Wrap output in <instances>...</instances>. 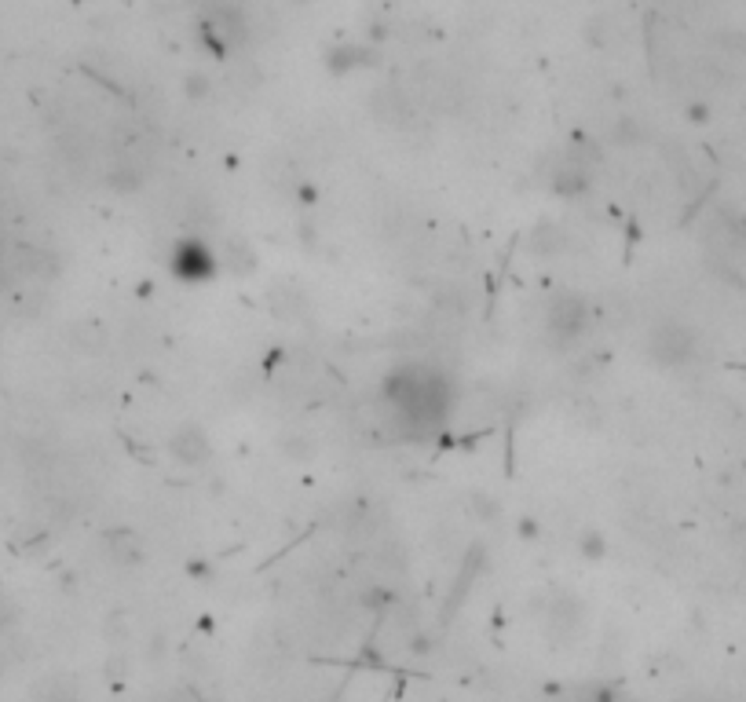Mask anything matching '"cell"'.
Here are the masks:
<instances>
[{
	"instance_id": "6da1fadb",
	"label": "cell",
	"mask_w": 746,
	"mask_h": 702,
	"mask_svg": "<svg viewBox=\"0 0 746 702\" xmlns=\"http://www.w3.org/2000/svg\"><path fill=\"white\" fill-rule=\"evenodd\" d=\"M381 395L399 417V429L406 436H418L432 432L443 420L450 406V381L425 363H402L381 381Z\"/></svg>"
},
{
	"instance_id": "7a4b0ae2",
	"label": "cell",
	"mask_w": 746,
	"mask_h": 702,
	"mask_svg": "<svg viewBox=\"0 0 746 702\" xmlns=\"http://www.w3.org/2000/svg\"><path fill=\"white\" fill-rule=\"evenodd\" d=\"M589 326H593V311H589V300L582 293L560 290L546 300V340L557 351H571L575 344H582Z\"/></svg>"
},
{
	"instance_id": "3957f363",
	"label": "cell",
	"mask_w": 746,
	"mask_h": 702,
	"mask_svg": "<svg viewBox=\"0 0 746 702\" xmlns=\"http://www.w3.org/2000/svg\"><path fill=\"white\" fill-rule=\"evenodd\" d=\"M644 351L648 359L659 366V370H681L695 359L699 351V333L681 322V319H659L651 329H648V340H644Z\"/></svg>"
},
{
	"instance_id": "277c9868",
	"label": "cell",
	"mask_w": 746,
	"mask_h": 702,
	"mask_svg": "<svg viewBox=\"0 0 746 702\" xmlns=\"http://www.w3.org/2000/svg\"><path fill=\"white\" fill-rule=\"evenodd\" d=\"M169 271L180 278V282H209V278H216L220 274V260H216V253L209 249V242L206 238H194V235H187V238H176L172 242V249H169Z\"/></svg>"
},
{
	"instance_id": "5b68a950",
	"label": "cell",
	"mask_w": 746,
	"mask_h": 702,
	"mask_svg": "<svg viewBox=\"0 0 746 702\" xmlns=\"http://www.w3.org/2000/svg\"><path fill=\"white\" fill-rule=\"evenodd\" d=\"M169 454H172L180 465L198 468V465H206V461L213 457V439H209V432L201 429V425H183V429L172 432Z\"/></svg>"
},
{
	"instance_id": "8992f818",
	"label": "cell",
	"mask_w": 746,
	"mask_h": 702,
	"mask_svg": "<svg viewBox=\"0 0 746 702\" xmlns=\"http://www.w3.org/2000/svg\"><path fill=\"white\" fill-rule=\"evenodd\" d=\"M549 187H553V194L557 198H564V201H575V198H585L589 194V187H593V176H589V165H578V162H564L553 176H549Z\"/></svg>"
},
{
	"instance_id": "52a82bcc",
	"label": "cell",
	"mask_w": 746,
	"mask_h": 702,
	"mask_svg": "<svg viewBox=\"0 0 746 702\" xmlns=\"http://www.w3.org/2000/svg\"><path fill=\"white\" fill-rule=\"evenodd\" d=\"M103 541H106V552H110L114 564H121V568L143 564V541L132 527H114V531H106Z\"/></svg>"
},
{
	"instance_id": "ba28073f",
	"label": "cell",
	"mask_w": 746,
	"mask_h": 702,
	"mask_svg": "<svg viewBox=\"0 0 746 702\" xmlns=\"http://www.w3.org/2000/svg\"><path fill=\"white\" fill-rule=\"evenodd\" d=\"M377 55L363 44H336L326 51V66L333 69V74H352V69H363V66H373Z\"/></svg>"
},
{
	"instance_id": "9c48e42d",
	"label": "cell",
	"mask_w": 746,
	"mask_h": 702,
	"mask_svg": "<svg viewBox=\"0 0 746 702\" xmlns=\"http://www.w3.org/2000/svg\"><path fill=\"white\" fill-rule=\"evenodd\" d=\"M564 245H567L564 227H560V224H549V220H541V224L534 227V235H530V249H534L538 256H557Z\"/></svg>"
},
{
	"instance_id": "30bf717a",
	"label": "cell",
	"mask_w": 746,
	"mask_h": 702,
	"mask_svg": "<svg viewBox=\"0 0 746 702\" xmlns=\"http://www.w3.org/2000/svg\"><path fill=\"white\" fill-rule=\"evenodd\" d=\"M106 183H110V190H117V194H135V190L143 187V176H140V169H132V165H117Z\"/></svg>"
},
{
	"instance_id": "8fae6325",
	"label": "cell",
	"mask_w": 746,
	"mask_h": 702,
	"mask_svg": "<svg viewBox=\"0 0 746 702\" xmlns=\"http://www.w3.org/2000/svg\"><path fill=\"white\" fill-rule=\"evenodd\" d=\"M578 552H582L585 559H603V556H607V538H603L596 527H585V531L578 534Z\"/></svg>"
},
{
	"instance_id": "7c38bea8",
	"label": "cell",
	"mask_w": 746,
	"mask_h": 702,
	"mask_svg": "<svg viewBox=\"0 0 746 702\" xmlns=\"http://www.w3.org/2000/svg\"><path fill=\"white\" fill-rule=\"evenodd\" d=\"M282 454H290V457L304 461V457H311V454H315V443H311L308 436H297V432H290V436H282Z\"/></svg>"
},
{
	"instance_id": "4fadbf2b",
	"label": "cell",
	"mask_w": 746,
	"mask_h": 702,
	"mask_svg": "<svg viewBox=\"0 0 746 702\" xmlns=\"http://www.w3.org/2000/svg\"><path fill=\"white\" fill-rule=\"evenodd\" d=\"M644 139V132H640V125L633 121V117H622L619 125H615V143L619 147H637Z\"/></svg>"
},
{
	"instance_id": "5bb4252c",
	"label": "cell",
	"mask_w": 746,
	"mask_h": 702,
	"mask_svg": "<svg viewBox=\"0 0 746 702\" xmlns=\"http://www.w3.org/2000/svg\"><path fill=\"white\" fill-rule=\"evenodd\" d=\"M187 96H190V99H206V96H209V78L190 74V78H187Z\"/></svg>"
},
{
	"instance_id": "9a60e30c",
	"label": "cell",
	"mask_w": 746,
	"mask_h": 702,
	"mask_svg": "<svg viewBox=\"0 0 746 702\" xmlns=\"http://www.w3.org/2000/svg\"><path fill=\"white\" fill-rule=\"evenodd\" d=\"M472 509H476V516H480V520L498 516V502H487V494H476V498H472Z\"/></svg>"
},
{
	"instance_id": "2e32d148",
	"label": "cell",
	"mask_w": 746,
	"mask_h": 702,
	"mask_svg": "<svg viewBox=\"0 0 746 702\" xmlns=\"http://www.w3.org/2000/svg\"><path fill=\"white\" fill-rule=\"evenodd\" d=\"M15 618H19V607H15V604H12L5 593H0V629H8Z\"/></svg>"
},
{
	"instance_id": "e0dca14e",
	"label": "cell",
	"mask_w": 746,
	"mask_h": 702,
	"mask_svg": "<svg viewBox=\"0 0 746 702\" xmlns=\"http://www.w3.org/2000/svg\"><path fill=\"white\" fill-rule=\"evenodd\" d=\"M516 534H520L523 541H534V538H541V527H538V520H530V516H527V520H520V523H516Z\"/></svg>"
},
{
	"instance_id": "ac0fdd59",
	"label": "cell",
	"mask_w": 746,
	"mask_h": 702,
	"mask_svg": "<svg viewBox=\"0 0 746 702\" xmlns=\"http://www.w3.org/2000/svg\"><path fill=\"white\" fill-rule=\"evenodd\" d=\"M673 702H721V698L710 695V691H685V695H677Z\"/></svg>"
},
{
	"instance_id": "d6986e66",
	"label": "cell",
	"mask_w": 746,
	"mask_h": 702,
	"mask_svg": "<svg viewBox=\"0 0 746 702\" xmlns=\"http://www.w3.org/2000/svg\"><path fill=\"white\" fill-rule=\"evenodd\" d=\"M688 121L706 125V121H710V106H706V103H692V106H688Z\"/></svg>"
},
{
	"instance_id": "ffe728a7",
	"label": "cell",
	"mask_w": 746,
	"mask_h": 702,
	"mask_svg": "<svg viewBox=\"0 0 746 702\" xmlns=\"http://www.w3.org/2000/svg\"><path fill=\"white\" fill-rule=\"evenodd\" d=\"M300 201H304V205H315V201H318V190H315L311 183H304V187H300Z\"/></svg>"
},
{
	"instance_id": "44dd1931",
	"label": "cell",
	"mask_w": 746,
	"mask_h": 702,
	"mask_svg": "<svg viewBox=\"0 0 746 702\" xmlns=\"http://www.w3.org/2000/svg\"><path fill=\"white\" fill-rule=\"evenodd\" d=\"M391 600V593H366V604L370 607H381V604H388Z\"/></svg>"
}]
</instances>
